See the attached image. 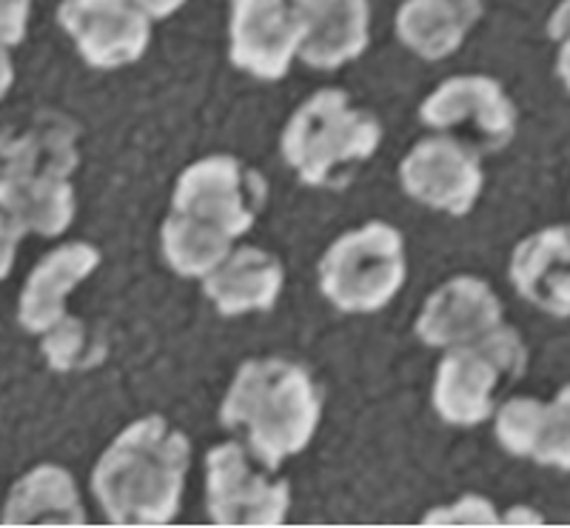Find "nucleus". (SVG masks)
Returning <instances> with one entry per match:
<instances>
[{
	"instance_id": "obj_24",
	"label": "nucleus",
	"mask_w": 570,
	"mask_h": 528,
	"mask_svg": "<svg viewBox=\"0 0 570 528\" xmlns=\"http://www.w3.org/2000/svg\"><path fill=\"white\" fill-rule=\"evenodd\" d=\"M539 411L542 400L537 398H508L505 403L493 411V431H497L499 446L513 457H531L533 440H537Z\"/></svg>"
},
{
	"instance_id": "obj_21",
	"label": "nucleus",
	"mask_w": 570,
	"mask_h": 528,
	"mask_svg": "<svg viewBox=\"0 0 570 528\" xmlns=\"http://www.w3.org/2000/svg\"><path fill=\"white\" fill-rule=\"evenodd\" d=\"M160 246L171 272L203 281L232 255L234 237L203 217L171 209L169 217L163 221Z\"/></svg>"
},
{
	"instance_id": "obj_6",
	"label": "nucleus",
	"mask_w": 570,
	"mask_h": 528,
	"mask_svg": "<svg viewBox=\"0 0 570 528\" xmlns=\"http://www.w3.org/2000/svg\"><path fill=\"white\" fill-rule=\"evenodd\" d=\"M314 7L317 0H232V63L259 80L285 78L312 32Z\"/></svg>"
},
{
	"instance_id": "obj_8",
	"label": "nucleus",
	"mask_w": 570,
	"mask_h": 528,
	"mask_svg": "<svg viewBox=\"0 0 570 528\" xmlns=\"http://www.w3.org/2000/svg\"><path fill=\"white\" fill-rule=\"evenodd\" d=\"M428 129L451 135L480 155L505 149L517 135V106L505 86L488 75H456L436 86L420 106Z\"/></svg>"
},
{
	"instance_id": "obj_19",
	"label": "nucleus",
	"mask_w": 570,
	"mask_h": 528,
	"mask_svg": "<svg viewBox=\"0 0 570 528\" xmlns=\"http://www.w3.org/2000/svg\"><path fill=\"white\" fill-rule=\"evenodd\" d=\"M86 509L75 477L55 463H40L12 486L3 526H83Z\"/></svg>"
},
{
	"instance_id": "obj_1",
	"label": "nucleus",
	"mask_w": 570,
	"mask_h": 528,
	"mask_svg": "<svg viewBox=\"0 0 570 528\" xmlns=\"http://www.w3.org/2000/svg\"><path fill=\"white\" fill-rule=\"evenodd\" d=\"M191 440L160 414L126 426L91 471V491L115 526H166L177 517Z\"/></svg>"
},
{
	"instance_id": "obj_5",
	"label": "nucleus",
	"mask_w": 570,
	"mask_h": 528,
	"mask_svg": "<svg viewBox=\"0 0 570 528\" xmlns=\"http://www.w3.org/2000/svg\"><path fill=\"white\" fill-rule=\"evenodd\" d=\"M405 241L396 226L371 221L343 232L320 261L325 301L345 314H371L389 306L405 286Z\"/></svg>"
},
{
	"instance_id": "obj_16",
	"label": "nucleus",
	"mask_w": 570,
	"mask_h": 528,
	"mask_svg": "<svg viewBox=\"0 0 570 528\" xmlns=\"http://www.w3.org/2000/svg\"><path fill=\"white\" fill-rule=\"evenodd\" d=\"M283 286V261L257 246H234L232 255L203 277V294L223 317L268 312L279 301Z\"/></svg>"
},
{
	"instance_id": "obj_10",
	"label": "nucleus",
	"mask_w": 570,
	"mask_h": 528,
	"mask_svg": "<svg viewBox=\"0 0 570 528\" xmlns=\"http://www.w3.org/2000/svg\"><path fill=\"white\" fill-rule=\"evenodd\" d=\"M480 151L451 135L422 137L402 157L400 183L416 203L445 215H468L482 195Z\"/></svg>"
},
{
	"instance_id": "obj_3",
	"label": "nucleus",
	"mask_w": 570,
	"mask_h": 528,
	"mask_svg": "<svg viewBox=\"0 0 570 528\" xmlns=\"http://www.w3.org/2000/svg\"><path fill=\"white\" fill-rule=\"evenodd\" d=\"M380 144L383 126L374 111L351 104L345 89H320L288 118L279 151L303 183L340 189Z\"/></svg>"
},
{
	"instance_id": "obj_4",
	"label": "nucleus",
	"mask_w": 570,
	"mask_h": 528,
	"mask_svg": "<svg viewBox=\"0 0 570 528\" xmlns=\"http://www.w3.org/2000/svg\"><path fill=\"white\" fill-rule=\"evenodd\" d=\"M528 369L525 338L505 320L471 343L445 349L434 378V409L451 426H480L497 411L499 394Z\"/></svg>"
},
{
	"instance_id": "obj_2",
	"label": "nucleus",
	"mask_w": 570,
	"mask_h": 528,
	"mask_svg": "<svg viewBox=\"0 0 570 528\" xmlns=\"http://www.w3.org/2000/svg\"><path fill=\"white\" fill-rule=\"evenodd\" d=\"M323 418V392L305 365L285 358H252L237 369L220 403V423L243 431L266 466L299 454Z\"/></svg>"
},
{
	"instance_id": "obj_20",
	"label": "nucleus",
	"mask_w": 570,
	"mask_h": 528,
	"mask_svg": "<svg viewBox=\"0 0 570 528\" xmlns=\"http://www.w3.org/2000/svg\"><path fill=\"white\" fill-rule=\"evenodd\" d=\"M368 0H317L312 32L299 49V60L312 69H340L368 49Z\"/></svg>"
},
{
	"instance_id": "obj_22",
	"label": "nucleus",
	"mask_w": 570,
	"mask_h": 528,
	"mask_svg": "<svg viewBox=\"0 0 570 528\" xmlns=\"http://www.w3.org/2000/svg\"><path fill=\"white\" fill-rule=\"evenodd\" d=\"M40 354L46 358L49 369L60 374L91 372L109 354L106 338L89 320L66 312L40 340Z\"/></svg>"
},
{
	"instance_id": "obj_12",
	"label": "nucleus",
	"mask_w": 570,
	"mask_h": 528,
	"mask_svg": "<svg viewBox=\"0 0 570 528\" xmlns=\"http://www.w3.org/2000/svg\"><path fill=\"white\" fill-rule=\"evenodd\" d=\"M0 272L7 277L14 248L29 232L40 237H58L71 226L78 212V195L71 177L0 175Z\"/></svg>"
},
{
	"instance_id": "obj_25",
	"label": "nucleus",
	"mask_w": 570,
	"mask_h": 528,
	"mask_svg": "<svg viewBox=\"0 0 570 528\" xmlns=\"http://www.w3.org/2000/svg\"><path fill=\"white\" fill-rule=\"evenodd\" d=\"M422 522L425 526H499L502 517L497 515V506L488 497L465 495L451 506L431 509L422 517Z\"/></svg>"
},
{
	"instance_id": "obj_7",
	"label": "nucleus",
	"mask_w": 570,
	"mask_h": 528,
	"mask_svg": "<svg viewBox=\"0 0 570 528\" xmlns=\"http://www.w3.org/2000/svg\"><path fill=\"white\" fill-rule=\"evenodd\" d=\"M206 502L217 526H283L292 489L252 449L220 443L206 454Z\"/></svg>"
},
{
	"instance_id": "obj_11",
	"label": "nucleus",
	"mask_w": 570,
	"mask_h": 528,
	"mask_svg": "<svg viewBox=\"0 0 570 528\" xmlns=\"http://www.w3.org/2000/svg\"><path fill=\"white\" fill-rule=\"evenodd\" d=\"M151 14L137 0H63L58 23L95 69H120L146 55Z\"/></svg>"
},
{
	"instance_id": "obj_14",
	"label": "nucleus",
	"mask_w": 570,
	"mask_h": 528,
	"mask_svg": "<svg viewBox=\"0 0 570 528\" xmlns=\"http://www.w3.org/2000/svg\"><path fill=\"white\" fill-rule=\"evenodd\" d=\"M100 266L98 246L71 241L40 257L20 289L18 323L29 334H43L66 314V297Z\"/></svg>"
},
{
	"instance_id": "obj_23",
	"label": "nucleus",
	"mask_w": 570,
	"mask_h": 528,
	"mask_svg": "<svg viewBox=\"0 0 570 528\" xmlns=\"http://www.w3.org/2000/svg\"><path fill=\"white\" fill-rule=\"evenodd\" d=\"M531 460L544 469L570 471V383L542 403Z\"/></svg>"
},
{
	"instance_id": "obj_15",
	"label": "nucleus",
	"mask_w": 570,
	"mask_h": 528,
	"mask_svg": "<svg viewBox=\"0 0 570 528\" xmlns=\"http://www.w3.org/2000/svg\"><path fill=\"white\" fill-rule=\"evenodd\" d=\"M511 281L531 306L570 317V223L522 237L511 255Z\"/></svg>"
},
{
	"instance_id": "obj_9",
	"label": "nucleus",
	"mask_w": 570,
	"mask_h": 528,
	"mask_svg": "<svg viewBox=\"0 0 570 528\" xmlns=\"http://www.w3.org/2000/svg\"><path fill=\"white\" fill-rule=\"evenodd\" d=\"M266 177L234 155H208L180 172L171 209L188 212L223 228L234 241L243 237L266 209Z\"/></svg>"
},
{
	"instance_id": "obj_28",
	"label": "nucleus",
	"mask_w": 570,
	"mask_h": 528,
	"mask_svg": "<svg viewBox=\"0 0 570 528\" xmlns=\"http://www.w3.org/2000/svg\"><path fill=\"white\" fill-rule=\"evenodd\" d=\"M137 3H140V7L146 9L155 20H163V18H171L177 9H183L186 0H137Z\"/></svg>"
},
{
	"instance_id": "obj_17",
	"label": "nucleus",
	"mask_w": 570,
	"mask_h": 528,
	"mask_svg": "<svg viewBox=\"0 0 570 528\" xmlns=\"http://www.w3.org/2000/svg\"><path fill=\"white\" fill-rule=\"evenodd\" d=\"M12 177H71L80 166V126L60 111H38L0 146Z\"/></svg>"
},
{
	"instance_id": "obj_29",
	"label": "nucleus",
	"mask_w": 570,
	"mask_h": 528,
	"mask_svg": "<svg viewBox=\"0 0 570 528\" xmlns=\"http://www.w3.org/2000/svg\"><path fill=\"white\" fill-rule=\"evenodd\" d=\"M502 522H505V526H539V522H542V515H539L537 509H531V506H513V509L502 517Z\"/></svg>"
},
{
	"instance_id": "obj_26",
	"label": "nucleus",
	"mask_w": 570,
	"mask_h": 528,
	"mask_svg": "<svg viewBox=\"0 0 570 528\" xmlns=\"http://www.w3.org/2000/svg\"><path fill=\"white\" fill-rule=\"evenodd\" d=\"M548 38L557 43V78L570 91V0H559L548 18Z\"/></svg>"
},
{
	"instance_id": "obj_13",
	"label": "nucleus",
	"mask_w": 570,
	"mask_h": 528,
	"mask_svg": "<svg viewBox=\"0 0 570 528\" xmlns=\"http://www.w3.org/2000/svg\"><path fill=\"white\" fill-rule=\"evenodd\" d=\"M502 323V301L491 283L456 274L442 283L416 314V338L431 349H451L482 338Z\"/></svg>"
},
{
	"instance_id": "obj_27",
	"label": "nucleus",
	"mask_w": 570,
	"mask_h": 528,
	"mask_svg": "<svg viewBox=\"0 0 570 528\" xmlns=\"http://www.w3.org/2000/svg\"><path fill=\"white\" fill-rule=\"evenodd\" d=\"M32 14V0H0V38L3 49L23 43Z\"/></svg>"
},
{
	"instance_id": "obj_18",
	"label": "nucleus",
	"mask_w": 570,
	"mask_h": 528,
	"mask_svg": "<svg viewBox=\"0 0 570 528\" xmlns=\"http://www.w3.org/2000/svg\"><path fill=\"white\" fill-rule=\"evenodd\" d=\"M482 0H405L396 12V38L422 60H445L465 43L482 18Z\"/></svg>"
}]
</instances>
